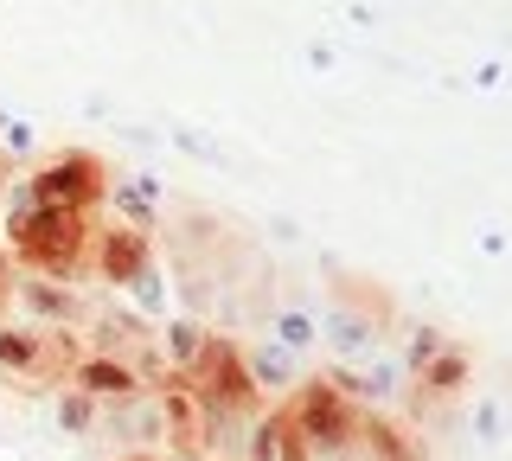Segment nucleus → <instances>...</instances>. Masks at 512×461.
Listing matches in <instances>:
<instances>
[{
  "label": "nucleus",
  "mask_w": 512,
  "mask_h": 461,
  "mask_svg": "<svg viewBox=\"0 0 512 461\" xmlns=\"http://www.w3.org/2000/svg\"><path fill=\"white\" fill-rule=\"evenodd\" d=\"M20 193L32 205H64V212H103V193H109V161L90 148H58L45 154L39 167L20 180Z\"/></svg>",
  "instance_id": "nucleus-5"
},
{
  "label": "nucleus",
  "mask_w": 512,
  "mask_h": 461,
  "mask_svg": "<svg viewBox=\"0 0 512 461\" xmlns=\"http://www.w3.org/2000/svg\"><path fill=\"white\" fill-rule=\"evenodd\" d=\"M154 461H218V455H205V449H154Z\"/></svg>",
  "instance_id": "nucleus-19"
},
{
  "label": "nucleus",
  "mask_w": 512,
  "mask_h": 461,
  "mask_svg": "<svg viewBox=\"0 0 512 461\" xmlns=\"http://www.w3.org/2000/svg\"><path fill=\"white\" fill-rule=\"evenodd\" d=\"M397 321H404V308L378 276H352V269L333 263L327 314H320V346H333V359H359L372 346H384L397 333Z\"/></svg>",
  "instance_id": "nucleus-2"
},
{
  "label": "nucleus",
  "mask_w": 512,
  "mask_h": 461,
  "mask_svg": "<svg viewBox=\"0 0 512 461\" xmlns=\"http://www.w3.org/2000/svg\"><path fill=\"white\" fill-rule=\"evenodd\" d=\"M84 359L77 327H45V321H0V378L20 397H52L71 365Z\"/></svg>",
  "instance_id": "nucleus-3"
},
{
  "label": "nucleus",
  "mask_w": 512,
  "mask_h": 461,
  "mask_svg": "<svg viewBox=\"0 0 512 461\" xmlns=\"http://www.w3.org/2000/svg\"><path fill=\"white\" fill-rule=\"evenodd\" d=\"M13 308H26L32 321L45 327H84L96 295L84 282H64V276H32V269H13Z\"/></svg>",
  "instance_id": "nucleus-8"
},
{
  "label": "nucleus",
  "mask_w": 512,
  "mask_h": 461,
  "mask_svg": "<svg viewBox=\"0 0 512 461\" xmlns=\"http://www.w3.org/2000/svg\"><path fill=\"white\" fill-rule=\"evenodd\" d=\"M116 461H154V449H122Z\"/></svg>",
  "instance_id": "nucleus-20"
},
{
  "label": "nucleus",
  "mask_w": 512,
  "mask_h": 461,
  "mask_svg": "<svg viewBox=\"0 0 512 461\" xmlns=\"http://www.w3.org/2000/svg\"><path fill=\"white\" fill-rule=\"evenodd\" d=\"M288 429L301 436L308 461H352V423H359V404L333 385L327 372H301L295 391L276 397Z\"/></svg>",
  "instance_id": "nucleus-4"
},
{
  "label": "nucleus",
  "mask_w": 512,
  "mask_h": 461,
  "mask_svg": "<svg viewBox=\"0 0 512 461\" xmlns=\"http://www.w3.org/2000/svg\"><path fill=\"white\" fill-rule=\"evenodd\" d=\"M352 461H429L423 449V423L397 417V410H365L352 423Z\"/></svg>",
  "instance_id": "nucleus-10"
},
{
  "label": "nucleus",
  "mask_w": 512,
  "mask_h": 461,
  "mask_svg": "<svg viewBox=\"0 0 512 461\" xmlns=\"http://www.w3.org/2000/svg\"><path fill=\"white\" fill-rule=\"evenodd\" d=\"M154 263H160L154 231H135V225H122V218H103V212H96L90 250H84V276L90 282H103V289H128V282L148 276Z\"/></svg>",
  "instance_id": "nucleus-7"
},
{
  "label": "nucleus",
  "mask_w": 512,
  "mask_h": 461,
  "mask_svg": "<svg viewBox=\"0 0 512 461\" xmlns=\"http://www.w3.org/2000/svg\"><path fill=\"white\" fill-rule=\"evenodd\" d=\"M90 225H96V212L32 205V199L20 193V180H13V212L0 218V244H7L13 269H32V276H64V282H84Z\"/></svg>",
  "instance_id": "nucleus-1"
},
{
  "label": "nucleus",
  "mask_w": 512,
  "mask_h": 461,
  "mask_svg": "<svg viewBox=\"0 0 512 461\" xmlns=\"http://www.w3.org/2000/svg\"><path fill=\"white\" fill-rule=\"evenodd\" d=\"M103 212L122 218V225H135V231H160V193H154V180H148V173H128V180L109 173Z\"/></svg>",
  "instance_id": "nucleus-13"
},
{
  "label": "nucleus",
  "mask_w": 512,
  "mask_h": 461,
  "mask_svg": "<svg viewBox=\"0 0 512 461\" xmlns=\"http://www.w3.org/2000/svg\"><path fill=\"white\" fill-rule=\"evenodd\" d=\"M263 327H269V340H276V346H288V353H301V359L320 353V314L308 308V301H276Z\"/></svg>",
  "instance_id": "nucleus-15"
},
{
  "label": "nucleus",
  "mask_w": 512,
  "mask_h": 461,
  "mask_svg": "<svg viewBox=\"0 0 512 461\" xmlns=\"http://www.w3.org/2000/svg\"><path fill=\"white\" fill-rule=\"evenodd\" d=\"M237 461H308L301 436H295V429H288V417H282V404H263V410L250 417Z\"/></svg>",
  "instance_id": "nucleus-12"
},
{
  "label": "nucleus",
  "mask_w": 512,
  "mask_h": 461,
  "mask_svg": "<svg viewBox=\"0 0 512 461\" xmlns=\"http://www.w3.org/2000/svg\"><path fill=\"white\" fill-rule=\"evenodd\" d=\"M52 397H58V429H64V436H96V410H103V404H96L90 391L58 385Z\"/></svg>",
  "instance_id": "nucleus-17"
},
{
  "label": "nucleus",
  "mask_w": 512,
  "mask_h": 461,
  "mask_svg": "<svg viewBox=\"0 0 512 461\" xmlns=\"http://www.w3.org/2000/svg\"><path fill=\"white\" fill-rule=\"evenodd\" d=\"M205 333H212V321H199V314H173L167 327H154L160 353H167V372H186V365H192V353L205 346Z\"/></svg>",
  "instance_id": "nucleus-16"
},
{
  "label": "nucleus",
  "mask_w": 512,
  "mask_h": 461,
  "mask_svg": "<svg viewBox=\"0 0 512 461\" xmlns=\"http://www.w3.org/2000/svg\"><path fill=\"white\" fill-rule=\"evenodd\" d=\"M244 372H250V385L269 397V404H276L282 391H295V378L308 372V359L301 353H288V346H276L263 333V340H244Z\"/></svg>",
  "instance_id": "nucleus-11"
},
{
  "label": "nucleus",
  "mask_w": 512,
  "mask_h": 461,
  "mask_svg": "<svg viewBox=\"0 0 512 461\" xmlns=\"http://www.w3.org/2000/svg\"><path fill=\"white\" fill-rule=\"evenodd\" d=\"M96 436L122 442V449H167V410H160V391L141 385L128 397H109L96 410Z\"/></svg>",
  "instance_id": "nucleus-9"
},
{
  "label": "nucleus",
  "mask_w": 512,
  "mask_h": 461,
  "mask_svg": "<svg viewBox=\"0 0 512 461\" xmlns=\"http://www.w3.org/2000/svg\"><path fill=\"white\" fill-rule=\"evenodd\" d=\"M186 385L199 391L205 404L244 410V417H256V410L269 404V397L250 385V372H244V340H237V333H224V327L205 333V346H199V353H192V365H186Z\"/></svg>",
  "instance_id": "nucleus-6"
},
{
  "label": "nucleus",
  "mask_w": 512,
  "mask_h": 461,
  "mask_svg": "<svg viewBox=\"0 0 512 461\" xmlns=\"http://www.w3.org/2000/svg\"><path fill=\"white\" fill-rule=\"evenodd\" d=\"M64 385H77V391H90L96 404H109V397L141 391V378L128 372V359H116V353H90V346H84V359L71 365V378H64Z\"/></svg>",
  "instance_id": "nucleus-14"
},
{
  "label": "nucleus",
  "mask_w": 512,
  "mask_h": 461,
  "mask_svg": "<svg viewBox=\"0 0 512 461\" xmlns=\"http://www.w3.org/2000/svg\"><path fill=\"white\" fill-rule=\"evenodd\" d=\"M7 308H13V257L0 244V321H7Z\"/></svg>",
  "instance_id": "nucleus-18"
}]
</instances>
